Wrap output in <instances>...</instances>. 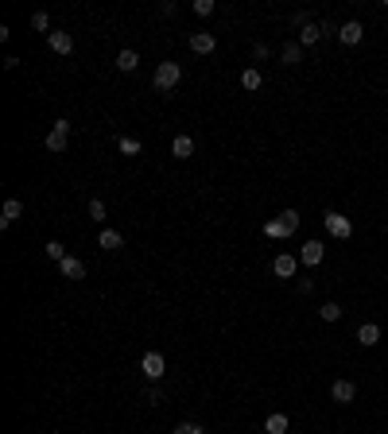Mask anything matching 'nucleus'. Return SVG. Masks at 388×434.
I'll return each instance as SVG.
<instances>
[{"label": "nucleus", "mask_w": 388, "mask_h": 434, "mask_svg": "<svg viewBox=\"0 0 388 434\" xmlns=\"http://www.w3.org/2000/svg\"><path fill=\"white\" fill-rule=\"evenodd\" d=\"M322 229L334 237V241H354V233H357L354 217L338 214V210H326V214H322Z\"/></svg>", "instance_id": "nucleus-1"}, {"label": "nucleus", "mask_w": 388, "mask_h": 434, "mask_svg": "<svg viewBox=\"0 0 388 434\" xmlns=\"http://www.w3.org/2000/svg\"><path fill=\"white\" fill-rule=\"evenodd\" d=\"M357 380H349V376H338V380H330V400L338 403V407H349V403H357Z\"/></svg>", "instance_id": "nucleus-2"}, {"label": "nucleus", "mask_w": 388, "mask_h": 434, "mask_svg": "<svg viewBox=\"0 0 388 434\" xmlns=\"http://www.w3.org/2000/svg\"><path fill=\"white\" fill-rule=\"evenodd\" d=\"M179 82H183V66L179 62H160V66H155V90L160 93L175 90Z\"/></svg>", "instance_id": "nucleus-3"}, {"label": "nucleus", "mask_w": 388, "mask_h": 434, "mask_svg": "<svg viewBox=\"0 0 388 434\" xmlns=\"http://www.w3.org/2000/svg\"><path fill=\"white\" fill-rule=\"evenodd\" d=\"M338 43L342 47H361L365 43V20H342V31H338Z\"/></svg>", "instance_id": "nucleus-4"}, {"label": "nucleus", "mask_w": 388, "mask_h": 434, "mask_svg": "<svg viewBox=\"0 0 388 434\" xmlns=\"http://www.w3.org/2000/svg\"><path fill=\"white\" fill-rule=\"evenodd\" d=\"M354 341L361 345V349H377V345H381V322H373V318L361 322L354 330Z\"/></svg>", "instance_id": "nucleus-5"}, {"label": "nucleus", "mask_w": 388, "mask_h": 434, "mask_svg": "<svg viewBox=\"0 0 388 434\" xmlns=\"http://www.w3.org/2000/svg\"><path fill=\"white\" fill-rule=\"evenodd\" d=\"M322 260H326V244L322 241H303L299 264H303V268H322Z\"/></svg>", "instance_id": "nucleus-6"}, {"label": "nucleus", "mask_w": 388, "mask_h": 434, "mask_svg": "<svg viewBox=\"0 0 388 434\" xmlns=\"http://www.w3.org/2000/svg\"><path fill=\"white\" fill-rule=\"evenodd\" d=\"M272 276H276V279H295L299 276V256L280 252L276 260H272Z\"/></svg>", "instance_id": "nucleus-7"}, {"label": "nucleus", "mask_w": 388, "mask_h": 434, "mask_svg": "<svg viewBox=\"0 0 388 434\" xmlns=\"http://www.w3.org/2000/svg\"><path fill=\"white\" fill-rule=\"evenodd\" d=\"M163 368H167V361H163V353H155V349H148L144 357H140V372H144L148 380H160L163 376Z\"/></svg>", "instance_id": "nucleus-8"}, {"label": "nucleus", "mask_w": 388, "mask_h": 434, "mask_svg": "<svg viewBox=\"0 0 388 434\" xmlns=\"http://www.w3.org/2000/svg\"><path fill=\"white\" fill-rule=\"evenodd\" d=\"M66 132H70V120H55V128L47 132V148L51 152H66Z\"/></svg>", "instance_id": "nucleus-9"}, {"label": "nucleus", "mask_w": 388, "mask_h": 434, "mask_svg": "<svg viewBox=\"0 0 388 434\" xmlns=\"http://www.w3.org/2000/svg\"><path fill=\"white\" fill-rule=\"evenodd\" d=\"M295 39H299V47H315V43H322L326 35H322V24H303V28L295 31Z\"/></svg>", "instance_id": "nucleus-10"}, {"label": "nucleus", "mask_w": 388, "mask_h": 434, "mask_svg": "<svg viewBox=\"0 0 388 434\" xmlns=\"http://www.w3.org/2000/svg\"><path fill=\"white\" fill-rule=\"evenodd\" d=\"M190 51H194V55H214V51H218V39H214L210 31H194V35H190Z\"/></svg>", "instance_id": "nucleus-11"}, {"label": "nucleus", "mask_w": 388, "mask_h": 434, "mask_svg": "<svg viewBox=\"0 0 388 434\" xmlns=\"http://www.w3.org/2000/svg\"><path fill=\"white\" fill-rule=\"evenodd\" d=\"M342 318H346V310H342V303H334V299H326V303L319 306V322H326V326H338Z\"/></svg>", "instance_id": "nucleus-12"}, {"label": "nucleus", "mask_w": 388, "mask_h": 434, "mask_svg": "<svg viewBox=\"0 0 388 434\" xmlns=\"http://www.w3.org/2000/svg\"><path fill=\"white\" fill-rule=\"evenodd\" d=\"M287 430H291L287 411H272L268 419H264V434H287Z\"/></svg>", "instance_id": "nucleus-13"}, {"label": "nucleus", "mask_w": 388, "mask_h": 434, "mask_svg": "<svg viewBox=\"0 0 388 434\" xmlns=\"http://www.w3.org/2000/svg\"><path fill=\"white\" fill-rule=\"evenodd\" d=\"M47 47L55 51V55H70V51H74V39H70V31H51Z\"/></svg>", "instance_id": "nucleus-14"}, {"label": "nucleus", "mask_w": 388, "mask_h": 434, "mask_svg": "<svg viewBox=\"0 0 388 434\" xmlns=\"http://www.w3.org/2000/svg\"><path fill=\"white\" fill-rule=\"evenodd\" d=\"M280 62H284V66H291V70L303 62V47H299V39H291V43H284V47H280Z\"/></svg>", "instance_id": "nucleus-15"}, {"label": "nucleus", "mask_w": 388, "mask_h": 434, "mask_svg": "<svg viewBox=\"0 0 388 434\" xmlns=\"http://www.w3.org/2000/svg\"><path fill=\"white\" fill-rule=\"evenodd\" d=\"M20 214H24V202L20 198H8L4 202V210H0V225H16V221H20Z\"/></svg>", "instance_id": "nucleus-16"}, {"label": "nucleus", "mask_w": 388, "mask_h": 434, "mask_svg": "<svg viewBox=\"0 0 388 434\" xmlns=\"http://www.w3.org/2000/svg\"><path fill=\"white\" fill-rule=\"evenodd\" d=\"M97 244H101L105 252H121V248H125V237H121L117 229H101V237H97Z\"/></svg>", "instance_id": "nucleus-17"}, {"label": "nucleus", "mask_w": 388, "mask_h": 434, "mask_svg": "<svg viewBox=\"0 0 388 434\" xmlns=\"http://www.w3.org/2000/svg\"><path fill=\"white\" fill-rule=\"evenodd\" d=\"M171 155L175 159H190L194 155V140L187 136V132H179V136L171 140Z\"/></svg>", "instance_id": "nucleus-18"}, {"label": "nucleus", "mask_w": 388, "mask_h": 434, "mask_svg": "<svg viewBox=\"0 0 388 434\" xmlns=\"http://www.w3.org/2000/svg\"><path fill=\"white\" fill-rule=\"evenodd\" d=\"M58 272H63L66 279H86V264L78 260V256H66V260L58 264Z\"/></svg>", "instance_id": "nucleus-19"}, {"label": "nucleus", "mask_w": 388, "mask_h": 434, "mask_svg": "<svg viewBox=\"0 0 388 434\" xmlns=\"http://www.w3.org/2000/svg\"><path fill=\"white\" fill-rule=\"evenodd\" d=\"M241 86H245L249 93H257L260 86H264V74H260L257 66H245V70H241Z\"/></svg>", "instance_id": "nucleus-20"}, {"label": "nucleus", "mask_w": 388, "mask_h": 434, "mask_svg": "<svg viewBox=\"0 0 388 434\" xmlns=\"http://www.w3.org/2000/svg\"><path fill=\"white\" fill-rule=\"evenodd\" d=\"M260 233L268 237V241H287V229H284V221H280V217L264 221V225H260Z\"/></svg>", "instance_id": "nucleus-21"}, {"label": "nucleus", "mask_w": 388, "mask_h": 434, "mask_svg": "<svg viewBox=\"0 0 388 434\" xmlns=\"http://www.w3.org/2000/svg\"><path fill=\"white\" fill-rule=\"evenodd\" d=\"M280 221H284V229H287V237H295L299 233V225H303V214H299V210H284V214H276Z\"/></svg>", "instance_id": "nucleus-22"}, {"label": "nucleus", "mask_w": 388, "mask_h": 434, "mask_svg": "<svg viewBox=\"0 0 388 434\" xmlns=\"http://www.w3.org/2000/svg\"><path fill=\"white\" fill-rule=\"evenodd\" d=\"M136 66H140V55H136V51H121V55H117V70H125V74H132Z\"/></svg>", "instance_id": "nucleus-23"}, {"label": "nucleus", "mask_w": 388, "mask_h": 434, "mask_svg": "<svg viewBox=\"0 0 388 434\" xmlns=\"http://www.w3.org/2000/svg\"><path fill=\"white\" fill-rule=\"evenodd\" d=\"M43 252H47V260H55V264H63L66 260V244H58V241H47V248H43Z\"/></svg>", "instance_id": "nucleus-24"}, {"label": "nucleus", "mask_w": 388, "mask_h": 434, "mask_svg": "<svg viewBox=\"0 0 388 434\" xmlns=\"http://www.w3.org/2000/svg\"><path fill=\"white\" fill-rule=\"evenodd\" d=\"M117 148H121V155H140V140H132V136H121Z\"/></svg>", "instance_id": "nucleus-25"}, {"label": "nucleus", "mask_w": 388, "mask_h": 434, "mask_svg": "<svg viewBox=\"0 0 388 434\" xmlns=\"http://www.w3.org/2000/svg\"><path fill=\"white\" fill-rule=\"evenodd\" d=\"M31 28H35V31H47V35H51V16H47V12H35V16H31Z\"/></svg>", "instance_id": "nucleus-26"}, {"label": "nucleus", "mask_w": 388, "mask_h": 434, "mask_svg": "<svg viewBox=\"0 0 388 434\" xmlns=\"http://www.w3.org/2000/svg\"><path fill=\"white\" fill-rule=\"evenodd\" d=\"M214 0H194V12H198V16H214Z\"/></svg>", "instance_id": "nucleus-27"}, {"label": "nucleus", "mask_w": 388, "mask_h": 434, "mask_svg": "<svg viewBox=\"0 0 388 434\" xmlns=\"http://www.w3.org/2000/svg\"><path fill=\"white\" fill-rule=\"evenodd\" d=\"M171 434H206V430H202L198 423H179V427H175Z\"/></svg>", "instance_id": "nucleus-28"}, {"label": "nucleus", "mask_w": 388, "mask_h": 434, "mask_svg": "<svg viewBox=\"0 0 388 434\" xmlns=\"http://www.w3.org/2000/svg\"><path fill=\"white\" fill-rule=\"evenodd\" d=\"M90 221H105V202H90Z\"/></svg>", "instance_id": "nucleus-29"}, {"label": "nucleus", "mask_w": 388, "mask_h": 434, "mask_svg": "<svg viewBox=\"0 0 388 434\" xmlns=\"http://www.w3.org/2000/svg\"><path fill=\"white\" fill-rule=\"evenodd\" d=\"M295 291H299V295L307 299V295H311V291H315V279H307V276H303V279H295Z\"/></svg>", "instance_id": "nucleus-30"}, {"label": "nucleus", "mask_w": 388, "mask_h": 434, "mask_svg": "<svg viewBox=\"0 0 388 434\" xmlns=\"http://www.w3.org/2000/svg\"><path fill=\"white\" fill-rule=\"evenodd\" d=\"M144 400H148V407H155V403H163V396H160V388H148V396H144Z\"/></svg>", "instance_id": "nucleus-31"}, {"label": "nucleus", "mask_w": 388, "mask_h": 434, "mask_svg": "<svg viewBox=\"0 0 388 434\" xmlns=\"http://www.w3.org/2000/svg\"><path fill=\"white\" fill-rule=\"evenodd\" d=\"M252 58H268V47H264V43H252Z\"/></svg>", "instance_id": "nucleus-32"}, {"label": "nucleus", "mask_w": 388, "mask_h": 434, "mask_svg": "<svg viewBox=\"0 0 388 434\" xmlns=\"http://www.w3.org/2000/svg\"><path fill=\"white\" fill-rule=\"evenodd\" d=\"M287 434H295V430H287Z\"/></svg>", "instance_id": "nucleus-33"}]
</instances>
